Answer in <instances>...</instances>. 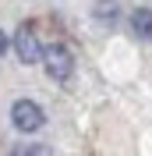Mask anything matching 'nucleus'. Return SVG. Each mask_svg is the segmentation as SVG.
<instances>
[{
    "label": "nucleus",
    "mask_w": 152,
    "mask_h": 156,
    "mask_svg": "<svg viewBox=\"0 0 152 156\" xmlns=\"http://www.w3.org/2000/svg\"><path fill=\"white\" fill-rule=\"evenodd\" d=\"M11 124L18 128V131H39L43 128V107L32 103V99H18L14 107H11Z\"/></svg>",
    "instance_id": "nucleus-3"
},
{
    "label": "nucleus",
    "mask_w": 152,
    "mask_h": 156,
    "mask_svg": "<svg viewBox=\"0 0 152 156\" xmlns=\"http://www.w3.org/2000/svg\"><path fill=\"white\" fill-rule=\"evenodd\" d=\"M14 50H18V57L25 60V64L43 60V39H39V32H36V25H32V21L18 25V32H14Z\"/></svg>",
    "instance_id": "nucleus-1"
},
{
    "label": "nucleus",
    "mask_w": 152,
    "mask_h": 156,
    "mask_svg": "<svg viewBox=\"0 0 152 156\" xmlns=\"http://www.w3.org/2000/svg\"><path fill=\"white\" fill-rule=\"evenodd\" d=\"M11 156H25V149H14V153H11Z\"/></svg>",
    "instance_id": "nucleus-8"
},
{
    "label": "nucleus",
    "mask_w": 152,
    "mask_h": 156,
    "mask_svg": "<svg viewBox=\"0 0 152 156\" xmlns=\"http://www.w3.org/2000/svg\"><path fill=\"white\" fill-rule=\"evenodd\" d=\"M99 11H103V25H113V11H117V4L113 0H103V4H95V18H99Z\"/></svg>",
    "instance_id": "nucleus-5"
},
{
    "label": "nucleus",
    "mask_w": 152,
    "mask_h": 156,
    "mask_svg": "<svg viewBox=\"0 0 152 156\" xmlns=\"http://www.w3.org/2000/svg\"><path fill=\"white\" fill-rule=\"evenodd\" d=\"M43 64H46L50 78H57V82H64V78L71 75V68H74L71 50H67L64 43H50V46H43Z\"/></svg>",
    "instance_id": "nucleus-2"
},
{
    "label": "nucleus",
    "mask_w": 152,
    "mask_h": 156,
    "mask_svg": "<svg viewBox=\"0 0 152 156\" xmlns=\"http://www.w3.org/2000/svg\"><path fill=\"white\" fill-rule=\"evenodd\" d=\"M4 50H7V36L0 32V57H4Z\"/></svg>",
    "instance_id": "nucleus-7"
},
{
    "label": "nucleus",
    "mask_w": 152,
    "mask_h": 156,
    "mask_svg": "<svg viewBox=\"0 0 152 156\" xmlns=\"http://www.w3.org/2000/svg\"><path fill=\"white\" fill-rule=\"evenodd\" d=\"M25 156H53V153H50L46 146H29V149H25Z\"/></svg>",
    "instance_id": "nucleus-6"
},
{
    "label": "nucleus",
    "mask_w": 152,
    "mask_h": 156,
    "mask_svg": "<svg viewBox=\"0 0 152 156\" xmlns=\"http://www.w3.org/2000/svg\"><path fill=\"white\" fill-rule=\"evenodd\" d=\"M131 32H134L138 39H145V43H152V11H149V7L131 11Z\"/></svg>",
    "instance_id": "nucleus-4"
}]
</instances>
